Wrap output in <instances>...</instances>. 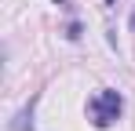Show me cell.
<instances>
[{"label":"cell","mask_w":135,"mask_h":131,"mask_svg":"<svg viewBox=\"0 0 135 131\" xmlns=\"http://www.w3.org/2000/svg\"><path fill=\"white\" fill-rule=\"evenodd\" d=\"M120 113H124V95L113 91V87H102V91H95L88 98V120L99 131L113 128V124L120 120Z\"/></svg>","instance_id":"1"},{"label":"cell","mask_w":135,"mask_h":131,"mask_svg":"<svg viewBox=\"0 0 135 131\" xmlns=\"http://www.w3.org/2000/svg\"><path fill=\"white\" fill-rule=\"evenodd\" d=\"M33 106H37V98L29 102V106L15 117V124H11V131H33Z\"/></svg>","instance_id":"2"},{"label":"cell","mask_w":135,"mask_h":131,"mask_svg":"<svg viewBox=\"0 0 135 131\" xmlns=\"http://www.w3.org/2000/svg\"><path fill=\"white\" fill-rule=\"evenodd\" d=\"M132 29H135V15H132Z\"/></svg>","instance_id":"3"},{"label":"cell","mask_w":135,"mask_h":131,"mask_svg":"<svg viewBox=\"0 0 135 131\" xmlns=\"http://www.w3.org/2000/svg\"><path fill=\"white\" fill-rule=\"evenodd\" d=\"M106 4H117V0H106Z\"/></svg>","instance_id":"4"}]
</instances>
